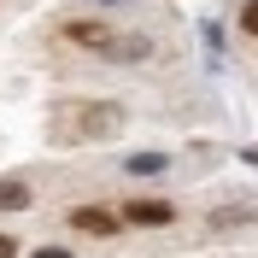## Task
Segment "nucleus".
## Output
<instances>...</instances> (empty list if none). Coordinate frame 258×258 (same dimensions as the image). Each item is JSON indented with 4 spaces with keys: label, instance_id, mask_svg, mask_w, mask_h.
I'll return each mask as SVG.
<instances>
[{
    "label": "nucleus",
    "instance_id": "nucleus-1",
    "mask_svg": "<svg viewBox=\"0 0 258 258\" xmlns=\"http://www.w3.org/2000/svg\"><path fill=\"white\" fill-rule=\"evenodd\" d=\"M123 129V106L112 100H71L53 112V141H106Z\"/></svg>",
    "mask_w": 258,
    "mask_h": 258
},
{
    "label": "nucleus",
    "instance_id": "nucleus-2",
    "mask_svg": "<svg viewBox=\"0 0 258 258\" xmlns=\"http://www.w3.org/2000/svg\"><path fill=\"white\" fill-rule=\"evenodd\" d=\"M64 41H77V47H88V53H100V59H141L147 53V41L141 35H117V30H106V24H64Z\"/></svg>",
    "mask_w": 258,
    "mask_h": 258
},
{
    "label": "nucleus",
    "instance_id": "nucleus-3",
    "mask_svg": "<svg viewBox=\"0 0 258 258\" xmlns=\"http://www.w3.org/2000/svg\"><path fill=\"white\" fill-rule=\"evenodd\" d=\"M117 223H147V229H170L176 223V206L170 200H129L117 211Z\"/></svg>",
    "mask_w": 258,
    "mask_h": 258
},
{
    "label": "nucleus",
    "instance_id": "nucleus-4",
    "mask_svg": "<svg viewBox=\"0 0 258 258\" xmlns=\"http://www.w3.org/2000/svg\"><path fill=\"white\" fill-rule=\"evenodd\" d=\"M71 229H82V235H117V211H106V206H77L71 211Z\"/></svg>",
    "mask_w": 258,
    "mask_h": 258
},
{
    "label": "nucleus",
    "instance_id": "nucleus-5",
    "mask_svg": "<svg viewBox=\"0 0 258 258\" xmlns=\"http://www.w3.org/2000/svg\"><path fill=\"white\" fill-rule=\"evenodd\" d=\"M30 200H35L30 182H0V211H24Z\"/></svg>",
    "mask_w": 258,
    "mask_h": 258
},
{
    "label": "nucleus",
    "instance_id": "nucleus-6",
    "mask_svg": "<svg viewBox=\"0 0 258 258\" xmlns=\"http://www.w3.org/2000/svg\"><path fill=\"white\" fill-rule=\"evenodd\" d=\"M241 30L258 35V0H246V6H241Z\"/></svg>",
    "mask_w": 258,
    "mask_h": 258
},
{
    "label": "nucleus",
    "instance_id": "nucleus-7",
    "mask_svg": "<svg viewBox=\"0 0 258 258\" xmlns=\"http://www.w3.org/2000/svg\"><path fill=\"white\" fill-rule=\"evenodd\" d=\"M129 170H135V176H147V170H164V159H159V153H147V159H135Z\"/></svg>",
    "mask_w": 258,
    "mask_h": 258
},
{
    "label": "nucleus",
    "instance_id": "nucleus-8",
    "mask_svg": "<svg viewBox=\"0 0 258 258\" xmlns=\"http://www.w3.org/2000/svg\"><path fill=\"white\" fill-rule=\"evenodd\" d=\"M0 258H18V241H12V235H0Z\"/></svg>",
    "mask_w": 258,
    "mask_h": 258
},
{
    "label": "nucleus",
    "instance_id": "nucleus-9",
    "mask_svg": "<svg viewBox=\"0 0 258 258\" xmlns=\"http://www.w3.org/2000/svg\"><path fill=\"white\" fill-rule=\"evenodd\" d=\"M35 258H71V252H64V246H41Z\"/></svg>",
    "mask_w": 258,
    "mask_h": 258
}]
</instances>
